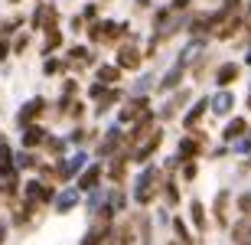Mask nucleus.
Returning <instances> with one entry per match:
<instances>
[{
  "instance_id": "nucleus-10",
  "label": "nucleus",
  "mask_w": 251,
  "mask_h": 245,
  "mask_svg": "<svg viewBox=\"0 0 251 245\" xmlns=\"http://www.w3.org/2000/svg\"><path fill=\"white\" fill-rule=\"evenodd\" d=\"M183 66H186V62L179 59V66H173V69H170V72H167V79L160 82V92H170V88H173V85L179 82V76H183Z\"/></svg>"
},
{
  "instance_id": "nucleus-15",
  "label": "nucleus",
  "mask_w": 251,
  "mask_h": 245,
  "mask_svg": "<svg viewBox=\"0 0 251 245\" xmlns=\"http://www.w3.org/2000/svg\"><path fill=\"white\" fill-rule=\"evenodd\" d=\"M104 236H108V226H95L88 236H85V242L82 245H101L104 242Z\"/></svg>"
},
{
  "instance_id": "nucleus-23",
  "label": "nucleus",
  "mask_w": 251,
  "mask_h": 245,
  "mask_svg": "<svg viewBox=\"0 0 251 245\" xmlns=\"http://www.w3.org/2000/svg\"><path fill=\"white\" fill-rule=\"evenodd\" d=\"M85 20H92V17H98V3H88V7H85V13H82Z\"/></svg>"
},
{
  "instance_id": "nucleus-20",
  "label": "nucleus",
  "mask_w": 251,
  "mask_h": 245,
  "mask_svg": "<svg viewBox=\"0 0 251 245\" xmlns=\"http://www.w3.org/2000/svg\"><path fill=\"white\" fill-rule=\"evenodd\" d=\"M43 72H46V76H56V72H62V62H59V59H46Z\"/></svg>"
},
{
  "instance_id": "nucleus-16",
  "label": "nucleus",
  "mask_w": 251,
  "mask_h": 245,
  "mask_svg": "<svg viewBox=\"0 0 251 245\" xmlns=\"http://www.w3.org/2000/svg\"><path fill=\"white\" fill-rule=\"evenodd\" d=\"M242 134H245V121L242 118L228 121V128H225V141H235V137H242Z\"/></svg>"
},
{
  "instance_id": "nucleus-6",
  "label": "nucleus",
  "mask_w": 251,
  "mask_h": 245,
  "mask_svg": "<svg viewBox=\"0 0 251 245\" xmlns=\"http://www.w3.org/2000/svg\"><path fill=\"white\" fill-rule=\"evenodd\" d=\"M43 137H46V131H43L39 124H29V128H23V147H36Z\"/></svg>"
},
{
  "instance_id": "nucleus-7",
  "label": "nucleus",
  "mask_w": 251,
  "mask_h": 245,
  "mask_svg": "<svg viewBox=\"0 0 251 245\" xmlns=\"http://www.w3.org/2000/svg\"><path fill=\"white\" fill-rule=\"evenodd\" d=\"M235 79H238V66H235V62H225V66L215 72V82L219 85H232Z\"/></svg>"
},
{
  "instance_id": "nucleus-29",
  "label": "nucleus",
  "mask_w": 251,
  "mask_h": 245,
  "mask_svg": "<svg viewBox=\"0 0 251 245\" xmlns=\"http://www.w3.org/2000/svg\"><path fill=\"white\" fill-rule=\"evenodd\" d=\"M7 3H20V0H7Z\"/></svg>"
},
{
  "instance_id": "nucleus-11",
  "label": "nucleus",
  "mask_w": 251,
  "mask_h": 245,
  "mask_svg": "<svg viewBox=\"0 0 251 245\" xmlns=\"http://www.w3.org/2000/svg\"><path fill=\"white\" fill-rule=\"evenodd\" d=\"M215 219H219L222 226L228 222V193H225V190L215 196Z\"/></svg>"
},
{
  "instance_id": "nucleus-1",
  "label": "nucleus",
  "mask_w": 251,
  "mask_h": 245,
  "mask_svg": "<svg viewBox=\"0 0 251 245\" xmlns=\"http://www.w3.org/2000/svg\"><path fill=\"white\" fill-rule=\"evenodd\" d=\"M157 180H160V173L153 167H147L144 173H140L137 187H134V199H137V203H150L153 193H157Z\"/></svg>"
},
{
  "instance_id": "nucleus-25",
  "label": "nucleus",
  "mask_w": 251,
  "mask_h": 245,
  "mask_svg": "<svg viewBox=\"0 0 251 245\" xmlns=\"http://www.w3.org/2000/svg\"><path fill=\"white\" fill-rule=\"evenodd\" d=\"M7 53H10V46H7V39L0 36V62H3V59H7Z\"/></svg>"
},
{
  "instance_id": "nucleus-4",
  "label": "nucleus",
  "mask_w": 251,
  "mask_h": 245,
  "mask_svg": "<svg viewBox=\"0 0 251 245\" xmlns=\"http://www.w3.org/2000/svg\"><path fill=\"white\" fill-rule=\"evenodd\" d=\"M118 66L121 69H137L140 66V53L134 46H121V53H118Z\"/></svg>"
},
{
  "instance_id": "nucleus-22",
  "label": "nucleus",
  "mask_w": 251,
  "mask_h": 245,
  "mask_svg": "<svg viewBox=\"0 0 251 245\" xmlns=\"http://www.w3.org/2000/svg\"><path fill=\"white\" fill-rule=\"evenodd\" d=\"M26 43H29V36L23 33V36H20L17 43H13V53H23V49H26Z\"/></svg>"
},
{
  "instance_id": "nucleus-5",
  "label": "nucleus",
  "mask_w": 251,
  "mask_h": 245,
  "mask_svg": "<svg viewBox=\"0 0 251 245\" xmlns=\"http://www.w3.org/2000/svg\"><path fill=\"white\" fill-rule=\"evenodd\" d=\"M205 108H209V98H202V102H196L193 108H189V114L183 118V124H186V128H196V124H199V118L205 114Z\"/></svg>"
},
{
  "instance_id": "nucleus-17",
  "label": "nucleus",
  "mask_w": 251,
  "mask_h": 245,
  "mask_svg": "<svg viewBox=\"0 0 251 245\" xmlns=\"http://www.w3.org/2000/svg\"><path fill=\"white\" fill-rule=\"evenodd\" d=\"M238 27H242V20L235 17V20H228L222 29H219V39H232V33H238Z\"/></svg>"
},
{
  "instance_id": "nucleus-8",
  "label": "nucleus",
  "mask_w": 251,
  "mask_h": 245,
  "mask_svg": "<svg viewBox=\"0 0 251 245\" xmlns=\"http://www.w3.org/2000/svg\"><path fill=\"white\" fill-rule=\"evenodd\" d=\"M98 177H101V167L95 163V167H88L82 177H78V190H92L95 183H98Z\"/></svg>"
},
{
  "instance_id": "nucleus-3",
  "label": "nucleus",
  "mask_w": 251,
  "mask_h": 245,
  "mask_svg": "<svg viewBox=\"0 0 251 245\" xmlns=\"http://www.w3.org/2000/svg\"><path fill=\"white\" fill-rule=\"evenodd\" d=\"M43 111H46V102H43V98H33V102H26L23 108H20V118H17V121L23 124V128H29V124L36 121Z\"/></svg>"
},
{
  "instance_id": "nucleus-27",
  "label": "nucleus",
  "mask_w": 251,
  "mask_h": 245,
  "mask_svg": "<svg viewBox=\"0 0 251 245\" xmlns=\"http://www.w3.org/2000/svg\"><path fill=\"white\" fill-rule=\"evenodd\" d=\"M170 7H173V10H186V7H189V0H173Z\"/></svg>"
},
{
  "instance_id": "nucleus-14",
  "label": "nucleus",
  "mask_w": 251,
  "mask_h": 245,
  "mask_svg": "<svg viewBox=\"0 0 251 245\" xmlns=\"http://www.w3.org/2000/svg\"><path fill=\"white\" fill-rule=\"evenodd\" d=\"M196 154H199V144H196L193 137H183V141H179V157H186V161H193Z\"/></svg>"
},
{
  "instance_id": "nucleus-28",
  "label": "nucleus",
  "mask_w": 251,
  "mask_h": 245,
  "mask_svg": "<svg viewBox=\"0 0 251 245\" xmlns=\"http://www.w3.org/2000/svg\"><path fill=\"white\" fill-rule=\"evenodd\" d=\"M222 7H225V10H228V13H232V10H235V7H238V0H225Z\"/></svg>"
},
{
  "instance_id": "nucleus-13",
  "label": "nucleus",
  "mask_w": 251,
  "mask_h": 245,
  "mask_svg": "<svg viewBox=\"0 0 251 245\" xmlns=\"http://www.w3.org/2000/svg\"><path fill=\"white\" fill-rule=\"evenodd\" d=\"M118 79H121V66H101V69H98V82L114 85Z\"/></svg>"
},
{
  "instance_id": "nucleus-18",
  "label": "nucleus",
  "mask_w": 251,
  "mask_h": 245,
  "mask_svg": "<svg viewBox=\"0 0 251 245\" xmlns=\"http://www.w3.org/2000/svg\"><path fill=\"white\" fill-rule=\"evenodd\" d=\"M59 46H62V33L59 29H49V39H46V46H43V53H52Z\"/></svg>"
},
{
  "instance_id": "nucleus-21",
  "label": "nucleus",
  "mask_w": 251,
  "mask_h": 245,
  "mask_svg": "<svg viewBox=\"0 0 251 245\" xmlns=\"http://www.w3.org/2000/svg\"><path fill=\"white\" fill-rule=\"evenodd\" d=\"M238 209H242V213H251V193H245V196L238 199Z\"/></svg>"
},
{
  "instance_id": "nucleus-2",
  "label": "nucleus",
  "mask_w": 251,
  "mask_h": 245,
  "mask_svg": "<svg viewBox=\"0 0 251 245\" xmlns=\"http://www.w3.org/2000/svg\"><path fill=\"white\" fill-rule=\"evenodd\" d=\"M160 144H163V131H150V134H147V141H144L137 151H134V161H137V163H147L150 157L160 151Z\"/></svg>"
},
{
  "instance_id": "nucleus-30",
  "label": "nucleus",
  "mask_w": 251,
  "mask_h": 245,
  "mask_svg": "<svg viewBox=\"0 0 251 245\" xmlns=\"http://www.w3.org/2000/svg\"><path fill=\"white\" fill-rule=\"evenodd\" d=\"M248 108H251V95H248Z\"/></svg>"
},
{
  "instance_id": "nucleus-12",
  "label": "nucleus",
  "mask_w": 251,
  "mask_h": 245,
  "mask_svg": "<svg viewBox=\"0 0 251 245\" xmlns=\"http://www.w3.org/2000/svg\"><path fill=\"white\" fill-rule=\"evenodd\" d=\"M209 105H212V111H215V114H225V111H228V108L235 105V98H232L228 92H222V95H215Z\"/></svg>"
},
{
  "instance_id": "nucleus-19",
  "label": "nucleus",
  "mask_w": 251,
  "mask_h": 245,
  "mask_svg": "<svg viewBox=\"0 0 251 245\" xmlns=\"http://www.w3.org/2000/svg\"><path fill=\"white\" fill-rule=\"evenodd\" d=\"M75 199H78V190H69V196H62V199H59V213H69Z\"/></svg>"
},
{
  "instance_id": "nucleus-26",
  "label": "nucleus",
  "mask_w": 251,
  "mask_h": 245,
  "mask_svg": "<svg viewBox=\"0 0 251 245\" xmlns=\"http://www.w3.org/2000/svg\"><path fill=\"white\" fill-rule=\"evenodd\" d=\"M167 196H170V203H176V187L173 183H167Z\"/></svg>"
},
{
  "instance_id": "nucleus-9",
  "label": "nucleus",
  "mask_w": 251,
  "mask_h": 245,
  "mask_svg": "<svg viewBox=\"0 0 251 245\" xmlns=\"http://www.w3.org/2000/svg\"><path fill=\"white\" fill-rule=\"evenodd\" d=\"M189 213H193V222H196V229H199V232H205V226H209V219H205V209H202V203H199V199H193V203H189Z\"/></svg>"
},
{
  "instance_id": "nucleus-24",
  "label": "nucleus",
  "mask_w": 251,
  "mask_h": 245,
  "mask_svg": "<svg viewBox=\"0 0 251 245\" xmlns=\"http://www.w3.org/2000/svg\"><path fill=\"white\" fill-rule=\"evenodd\" d=\"M183 177H186V180H193V177H196V163H193V161L186 163V170H183Z\"/></svg>"
}]
</instances>
